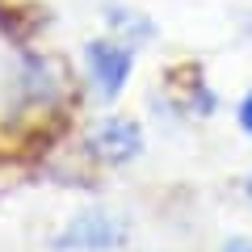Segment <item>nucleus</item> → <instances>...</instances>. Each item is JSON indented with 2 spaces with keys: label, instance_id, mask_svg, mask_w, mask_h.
Wrapping results in <instances>:
<instances>
[{
  "label": "nucleus",
  "instance_id": "20e7f679",
  "mask_svg": "<svg viewBox=\"0 0 252 252\" xmlns=\"http://www.w3.org/2000/svg\"><path fill=\"white\" fill-rule=\"evenodd\" d=\"M105 17L114 21V30H118V34H126L130 42H152V38H156V26L143 17V13H135V9L109 4V9H105Z\"/></svg>",
  "mask_w": 252,
  "mask_h": 252
},
{
  "label": "nucleus",
  "instance_id": "0eeeda50",
  "mask_svg": "<svg viewBox=\"0 0 252 252\" xmlns=\"http://www.w3.org/2000/svg\"><path fill=\"white\" fill-rule=\"evenodd\" d=\"M244 193H248V202H252V172H248V185H244Z\"/></svg>",
  "mask_w": 252,
  "mask_h": 252
},
{
  "label": "nucleus",
  "instance_id": "f03ea898",
  "mask_svg": "<svg viewBox=\"0 0 252 252\" xmlns=\"http://www.w3.org/2000/svg\"><path fill=\"white\" fill-rule=\"evenodd\" d=\"M84 63H89V76L97 84V97L101 101H118L130 80V42H118V38H93L84 46Z\"/></svg>",
  "mask_w": 252,
  "mask_h": 252
},
{
  "label": "nucleus",
  "instance_id": "423d86ee",
  "mask_svg": "<svg viewBox=\"0 0 252 252\" xmlns=\"http://www.w3.org/2000/svg\"><path fill=\"white\" fill-rule=\"evenodd\" d=\"M223 252H252V244H248V240H231Z\"/></svg>",
  "mask_w": 252,
  "mask_h": 252
},
{
  "label": "nucleus",
  "instance_id": "39448f33",
  "mask_svg": "<svg viewBox=\"0 0 252 252\" xmlns=\"http://www.w3.org/2000/svg\"><path fill=\"white\" fill-rule=\"evenodd\" d=\"M240 126H244V135L252 139V89H248V97L240 101Z\"/></svg>",
  "mask_w": 252,
  "mask_h": 252
},
{
  "label": "nucleus",
  "instance_id": "7ed1b4c3",
  "mask_svg": "<svg viewBox=\"0 0 252 252\" xmlns=\"http://www.w3.org/2000/svg\"><path fill=\"white\" fill-rule=\"evenodd\" d=\"M89 147L101 164H130L143 156V130H139V122L109 118V122H97V130L89 135Z\"/></svg>",
  "mask_w": 252,
  "mask_h": 252
},
{
  "label": "nucleus",
  "instance_id": "f257e3e1",
  "mask_svg": "<svg viewBox=\"0 0 252 252\" xmlns=\"http://www.w3.org/2000/svg\"><path fill=\"white\" fill-rule=\"evenodd\" d=\"M126 240H130V223L118 210L93 206V210H80L63 227L51 240V248L55 252H118Z\"/></svg>",
  "mask_w": 252,
  "mask_h": 252
}]
</instances>
